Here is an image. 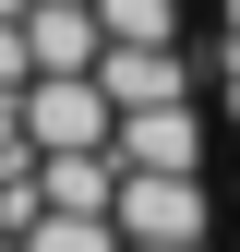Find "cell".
<instances>
[{
    "mask_svg": "<svg viewBox=\"0 0 240 252\" xmlns=\"http://www.w3.org/2000/svg\"><path fill=\"white\" fill-rule=\"evenodd\" d=\"M24 132H36V156L108 144V132H120V96H108L96 72H36V84H24Z\"/></svg>",
    "mask_w": 240,
    "mask_h": 252,
    "instance_id": "obj_1",
    "label": "cell"
},
{
    "mask_svg": "<svg viewBox=\"0 0 240 252\" xmlns=\"http://www.w3.org/2000/svg\"><path fill=\"white\" fill-rule=\"evenodd\" d=\"M120 240H204V216H216V204H204V180L192 168H120Z\"/></svg>",
    "mask_w": 240,
    "mask_h": 252,
    "instance_id": "obj_2",
    "label": "cell"
},
{
    "mask_svg": "<svg viewBox=\"0 0 240 252\" xmlns=\"http://www.w3.org/2000/svg\"><path fill=\"white\" fill-rule=\"evenodd\" d=\"M24 36H36V72H96L108 60L96 0H24Z\"/></svg>",
    "mask_w": 240,
    "mask_h": 252,
    "instance_id": "obj_3",
    "label": "cell"
},
{
    "mask_svg": "<svg viewBox=\"0 0 240 252\" xmlns=\"http://www.w3.org/2000/svg\"><path fill=\"white\" fill-rule=\"evenodd\" d=\"M120 168H192L204 156V120H192V96H168V108H120Z\"/></svg>",
    "mask_w": 240,
    "mask_h": 252,
    "instance_id": "obj_4",
    "label": "cell"
},
{
    "mask_svg": "<svg viewBox=\"0 0 240 252\" xmlns=\"http://www.w3.org/2000/svg\"><path fill=\"white\" fill-rule=\"evenodd\" d=\"M96 84H108L120 108H168V96H192V72H180V36H168V48H132V36H108Z\"/></svg>",
    "mask_w": 240,
    "mask_h": 252,
    "instance_id": "obj_5",
    "label": "cell"
},
{
    "mask_svg": "<svg viewBox=\"0 0 240 252\" xmlns=\"http://www.w3.org/2000/svg\"><path fill=\"white\" fill-rule=\"evenodd\" d=\"M24 252H120V216H72V204H48L36 228H24Z\"/></svg>",
    "mask_w": 240,
    "mask_h": 252,
    "instance_id": "obj_6",
    "label": "cell"
},
{
    "mask_svg": "<svg viewBox=\"0 0 240 252\" xmlns=\"http://www.w3.org/2000/svg\"><path fill=\"white\" fill-rule=\"evenodd\" d=\"M96 24L132 36V48H168V36H180V0H96Z\"/></svg>",
    "mask_w": 240,
    "mask_h": 252,
    "instance_id": "obj_7",
    "label": "cell"
},
{
    "mask_svg": "<svg viewBox=\"0 0 240 252\" xmlns=\"http://www.w3.org/2000/svg\"><path fill=\"white\" fill-rule=\"evenodd\" d=\"M0 84H12V96L36 84V36H24V12H0Z\"/></svg>",
    "mask_w": 240,
    "mask_h": 252,
    "instance_id": "obj_8",
    "label": "cell"
},
{
    "mask_svg": "<svg viewBox=\"0 0 240 252\" xmlns=\"http://www.w3.org/2000/svg\"><path fill=\"white\" fill-rule=\"evenodd\" d=\"M120 252H204V240H120Z\"/></svg>",
    "mask_w": 240,
    "mask_h": 252,
    "instance_id": "obj_9",
    "label": "cell"
},
{
    "mask_svg": "<svg viewBox=\"0 0 240 252\" xmlns=\"http://www.w3.org/2000/svg\"><path fill=\"white\" fill-rule=\"evenodd\" d=\"M228 48H240V0H228Z\"/></svg>",
    "mask_w": 240,
    "mask_h": 252,
    "instance_id": "obj_10",
    "label": "cell"
}]
</instances>
